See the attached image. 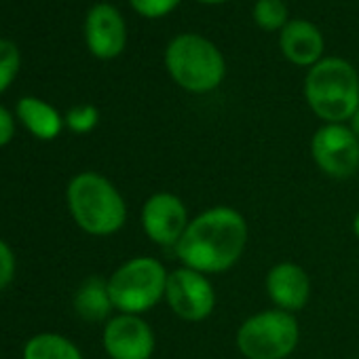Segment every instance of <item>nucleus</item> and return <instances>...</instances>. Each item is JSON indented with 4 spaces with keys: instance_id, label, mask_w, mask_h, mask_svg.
<instances>
[{
    "instance_id": "f257e3e1",
    "label": "nucleus",
    "mask_w": 359,
    "mask_h": 359,
    "mask_svg": "<svg viewBox=\"0 0 359 359\" xmlns=\"http://www.w3.org/2000/svg\"><path fill=\"white\" fill-rule=\"evenodd\" d=\"M245 243V218L233 208L218 205L191 220L187 233L175 245V252L184 266L212 275L233 269L239 262Z\"/></svg>"
},
{
    "instance_id": "f03ea898",
    "label": "nucleus",
    "mask_w": 359,
    "mask_h": 359,
    "mask_svg": "<svg viewBox=\"0 0 359 359\" xmlns=\"http://www.w3.org/2000/svg\"><path fill=\"white\" fill-rule=\"evenodd\" d=\"M311 110L325 123L348 121L359 108V74L340 57H323L311 66L304 81Z\"/></svg>"
},
{
    "instance_id": "7ed1b4c3",
    "label": "nucleus",
    "mask_w": 359,
    "mask_h": 359,
    "mask_svg": "<svg viewBox=\"0 0 359 359\" xmlns=\"http://www.w3.org/2000/svg\"><path fill=\"white\" fill-rule=\"evenodd\" d=\"M68 208L76 224L89 235H112L123 229L127 208L110 180L85 171L68 184Z\"/></svg>"
},
{
    "instance_id": "20e7f679",
    "label": "nucleus",
    "mask_w": 359,
    "mask_h": 359,
    "mask_svg": "<svg viewBox=\"0 0 359 359\" xmlns=\"http://www.w3.org/2000/svg\"><path fill=\"white\" fill-rule=\"evenodd\" d=\"M165 66L180 87L193 93L214 91L226 74V64L220 49L199 34L175 36L167 45Z\"/></svg>"
},
{
    "instance_id": "39448f33",
    "label": "nucleus",
    "mask_w": 359,
    "mask_h": 359,
    "mask_svg": "<svg viewBox=\"0 0 359 359\" xmlns=\"http://www.w3.org/2000/svg\"><path fill=\"white\" fill-rule=\"evenodd\" d=\"M169 273L165 266L148 256L133 258L118 266L108 279V294L112 306L125 315H140L150 311L165 298Z\"/></svg>"
},
{
    "instance_id": "423d86ee",
    "label": "nucleus",
    "mask_w": 359,
    "mask_h": 359,
    "mask_svg": "<svg viewBox=\"0 0 359 359\" xmlns=\"http://www.w3.org/2000/svg\"><path fill=\"white\" fill-rule=\"evenodd\" d=\"M300 338L294 313L273 309L248 317L237 332V348L245 359H285Z\"/></svg>"
},
{
    "instance_id": "0eeeda50",
    "label": "nucleus",
    "mask_w": 359,
    "mask_h": 359,
    "mask_svg": "<svg viewBox=\"0 0 359 359\" xmlns=\"http://www.w3.org/2000/svg\"><path fill=\"white\" fill-rule=\"evenodd\" d=\"M165 300L169 309L184 321H203L214 313L216 292L208 275L189 266L169 273Z\"/></svg>"
},
{
    "instance_id": "6e6552de",
    "label": "nucleus",
    "mask_w": 359,
    "mask_h": 359,
    "mask_svg": "<svg viewBox=\"0 0 359 359\" xmlns=\"http://www.w3.org/2000/svg\"><path fill=\"white\" fill-rule=\"evenodd\" d=\"M317 167L336 180H346L359 169V140L342 123H325L311 142Z\"/></svg>"
},
{
    "instance_id": "1a4fd4ad",
    "label": "nucleus",
    "mask_w": 359,
    "mask_h": 359,
    "mask_svg": "<svg viewBox=\"0 0 359 359\" xmlns=\"http://www.w3.org/2000/svg\"><path fill=\"white\" fill-rule=\"evenodd\" d=\"M191 220L184 201L171 193L152 195L142 210V226L148 239L156 245H177Z\"/></svg>"
},
{
    "instance_id": "9d476101",
    "label": "nucleus",
    "mask_w": 359,
    "mask_h": 359,
    "mask_svg": "<svg viewBox=\"0 0 359 359\" xmlns=\"http://www.w3.org/2000/svg\"><path fill=\"white\" fill-rule=\"evenodd\" d=\"M104 348L112 359H150L154 334L140 315H118L104 327Z\"/></svg>"
},
{
    "instance_id": "9b49d317",
    "label": "nucleus",
    "mask_w": 359,
    "mask_h": 359,
    "mask_svg": "<svg viewBox=\"0 0 359 359\" xmlns=\"http://www.w3.org/2000/svg\"><path fill=\"white\" fill-rule=\"evenodd\" d=\"M85 36L89 51L100 60L116 57L127 43L125 20L112 5H95L85 22Z\"/></svg>"
},
{
    "instance_id": "f8f14e48",
    "label": "nucleus",
    "mask_w": 359,
    "mask_h": 359,
    "mask_svg": "<svg viewBox=\"0 0 359 359\" xmlns=\"http://www.w3.org/2000/svg\"><path fill=\"white\" fill-rule=\"evenodd\" d=\"M266 294L277 309L294 313L300 311L311 296V279L300 264L281 262L266 273Z\"/></svg>"
},
{
    "instance_id": "ddd939ff",
    "label": "nucleus",
    "mask_w": 359,
    "mask_h": 359,
    "mask_svg": "<svg viewBox=\"0 0 359 359\" xmlns=\"http://www.w3.org/2000/svg\"><path fill=\"white\" fill-rule=\"evenodd\" d=\"M283 55L296 66H315L323 53V34L306 20H292L279 39Z\"/></svg>"
},
{
    "instance_id": "4468645a",
    "label": "nucleus",
    "mask_w": 359,
    "mask_h": 359,
    "mask_svg": "<svg viewBox=\"0 0 359 359\" xmlns=\"http://www.w3.org/2000/svg\"><path fill=\"white\" fill-rule=\"evenodd\" d=\"M18 116L41 140H53L62 131V116L57 114V110L39 97L20 100Z\"/></svg>"
},
{
    "instance_id": "2eb2a0df",
    "label": "nucleus",
    "mask_w": 359,
    "mask_h": 359,
    "mask_svg": "<svg viewBox=\"0 0 359 359\" xmlns=\"http://www.w3.org/2000/svg\"><path fill=\"white\" fill-rule=\"evenodd\" d=\"M110 309L114 306L108 294V281L102 279L85 281L76 294V311L89 321H100L110 313Z\"/></svg>"
},
{
    "instance_id": "dca6fc26",
    "label": "nucleus",
    "mask_w": 359,
    "mask_h": 359,
    "mask_svg": "<svg viewBox=\"0 0 359 359\" xmlns=\"http://www.w3.org/2000/svg\"><path fill=\"white\" fill-rule=\"evenodd\" d=\"M24 359H83L81 351L60 334H39L28 340Z\"/></svg>"
},
{
    "instance_id": "f3484780",
    "label": "nucleus",
    "mask_w": 359,
    "mask_h": 359,
    "mask_svg": "<svg viewBox=\"0 0 359 359\" xmlns=\"http://www.w3.org/2000/svg\"><path fill=\"white\" fill-rule=\"evenodd\" d=\"M254 20L262 30H283L287 24V7L283 0H256Z\"/></svg>"
},
{
    "instance_id": "a211bd4d",
    "label": "nucleus",
    "mask_w": 359,
    "mask_h": 359,
    "mask_svg": "<svg viewBox=\"0 0 359 359\" xmlns=\"http://www.w3.org/2000/svg\"><path fill=\"white\" fill-rule=\"evenodd\" d=\"M20 70V51L11 41L0 39V93L15 79Z\"/></svg>"
},
{
    "instance_id": "6ab92c4d",
    "label": "nucleus",
    "mask_w": 359,
    "mask_h": 359,
    "mask_svg": "<svg viewBox=\"0 0 359 359\" xmlns=\"http://www.w3.org/2000/svg\"><path fill=\"white\" fill-rule=\"evenodd\" d=\"M97 118H100V114H97L95 106H76V108H72L68 112L66 123H68V127L72 131L87 133V131H91L97 125Z\"/></svg>"
},
{
    "instance_id": "aec40b11",
    "label": "nucleus",
    "mask_w": 359,
    "mask_h": 359,
    "mask_svg": "<svg viewBox=\"0 0 359 359\" xmlns=\"http://www.w3.org/2000/svg\"><path fill=\"white\" fill-rule=\"evenodd\" d=\"M129 3L140 15L156 20V18H163L169 11H173L180 5V0H129Z\"/></svg>"
},
{
    "instance_id": "412c9836",
    "label": "nucleus",
    "mask_w": 359,
    "mask_h": 359,
    "mask_svg": "<svg viewBox=\"0 0 359 359\" xmlns=\"http://www.w3.org/2000/svg\"><path fill=\"white\" fill-rule=\"evenodd\" d=\"M15 275V256L11 248L0 241V290H5Z\"/></svg>"
},
{
    "instance_id": "4be33fe9",
    "label": "nucleus",
    "mask_w": 359,
    "mask_h": 359,
    "mask_svg": "<svg viewBox=\"0 0 359 359\" xmlns=\"http://www.w3.org/2000/svg\"><path fill=\"white\" fill-rule=\"evenodd\" d=\"M13 131H15V125H13L11 112L5 106H0V146H5V144L11 142Z\"/></svg>"
},
{
    "instance_id": "5701e85b",
    "label": "nucleus",
    "mask_w": 359,
    "mask_h": 359,
    "mask_svg": "<svg viewBox=\"0 0 359 359\" xmlns=\"http://www.w3.org/2000/svg\"><path fill=\"white\" fill-rule=\"evenodd\" d=\"M348 121H351V131H353L355 137L359 140V108H357V112H355Z\"/></svg>"
},
{
    "instance_id": "b1692460",
    "label": "nucleus",
    "mask_w": 359,
    "mask_h": 359,
    "mask_svg": "<svg viewBox=\"0 0 359 359\" xmlns=\"http://www.w3.org/2000/svg\"><path fill=\"white\" fill-rule=\"evenodd\" d=\"M353 233H355L357 239H359V212H357V216H355V220H353Z\"/></svg>"
},
{
    "instance_id": "393cba45",
    "label": "nucleus",
    "mask_w": 359,
    "mask_h": 359,
    "mask_svg": "<svg viewBox=\"0 0 359 359\" xmlns=\"http://www.w3.org/2000/svg\"><path fill=\"white\" fill-rule=\"evenodd\" d=\"M201 3H208V5H216V3H224V0H201Z\"/></svg>"
}]
</instances>
